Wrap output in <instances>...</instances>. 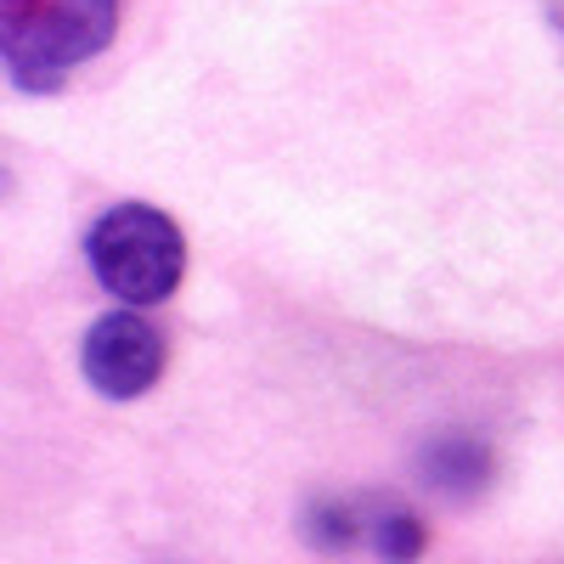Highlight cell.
Segmentation results:
<instances>
[{
	"mask_svg": "<svg viewBox=\"0 0 564 564\" xmlns=\"http://www.w3.org/2000/svg\"><path fill=\"white\" fill-rule=\"evenodd\" d=\"M119 7L124 0H0V74L29 97H57L113 45Z\"/></svg>",
	"mask_w": 564,
	"mask_h": 564,
	"instance_id": "1",
	"label": "cell"
},
{
	"mask_svg": "<svg viewBox=\"0 0 564 564\" xmlns=\"http://www.w3.org/2000/svg\"><path fill=\"white\" fill-rule=\"evenodd\" d=\"M85 265L119 305L148 311V305H164L181 289L186 238L153 204H113L85 231Z\"/></svg>",
	"mask_w": 564,
	"mask_h": 564,
	"instance_id": "2",
	"label": "cell"
},
{
	"mask_svg": "<svg viewBox=\"0 0 564 564\" xmlns=\"http://www.w3.org/2000/svg\"><path fill=\"white\" fill-rule=\"evenodd\" d=\"M164 361H170V345L164 334L141 316V311H108L90 322V334L79 345V372L85 384L108 395V401H141L159 379H164Z\"/></svg>",
	"mask_w": 564,
	"mask_h": 564,
	"instance_id": "3",
	"label": "cell"
},
{
	"mask_svg": "<svg viewBox=\"0 0 564 564\" xmlns=\"http://www.w3.org/2000/svg\"><path fill=\"white\" fill-rule=\"evenodd\" d=\"M361 547L372 558H384V564H417L423 547H430V531H423V520L395 502V497H367V536Z\"/></svg>",
	"mask_w": 564,
	"mask_h": 564,
	"instance_id": "4",
	"label": "cell"
},
{
	"mask_svg": "<svg viewBox=\"0 0 564 564\" xmlns=\"http://www.w3.org/2000/svg\"><path fill=\"white\" fill-rule=\"evenodd\" d=\"M423 480L446 497H475L486 480H491V452L468 435H446L423 452Z\"/></svg>",
	"mask_w": 564,
	"mask_h": 564,
	"instance_id": "5",
	"label": "cell"
},
{
	"mask_svg": "<svg viewBox=\"0 0 564 564\" xmlns=\"http://www.w3.org/2000/svg\"><path fill=\"white\" fill-rule=\"evenodd\" d=\"M300 536L316 553H356L367 536V497H316L300 513Z\"/></svg>",
	"mask_w": 564,
	"mask_h": 564,
	"instance_id": "6",
	"label": "cell"
},
{
	"mask_svg": "<svg viewBox=\"0 0 564 564\" xmlns=\"http://www.w3.org/2000/svg\"><path fill=\"white\" fill-rule=\"evenodd\" d=\"M547 12H553V29L564 34V0H547Z\"/></svg>",
	"mask_w": 564,
	"mask_h": 564,
	"instance_id": "7",
	"label": "cell"
},
{
	"mask_svg": "<svg viewBox=\"0 0 564 564\" xmlns=\"http://www.w3.org/2000/svg\"><path fill=\"white\" fill-rule=\"evenodd\" d=\"M7 193H12V170L0 164V204H7Z\"/></svg>",
	"mask_w": 564,
	"mask_h": 564,
	"instance_id": "8",
	"label": "cell"
}]
</instances>
